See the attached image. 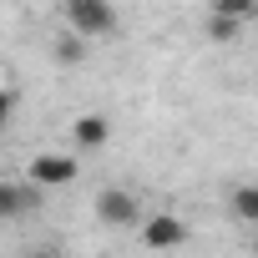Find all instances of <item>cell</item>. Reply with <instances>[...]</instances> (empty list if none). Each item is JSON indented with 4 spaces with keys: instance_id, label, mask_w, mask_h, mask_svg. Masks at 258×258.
<instances>
[{
    "instance_id": "cell-9",
    "label": "cell",
    "mask_w": 258,
    "mask_h": 258,
    "mask_svg": "<svg viewBox=\"0 0 258 258\" xmlns=\"http://www.w3.org/2000/svg\"><path fill=\"white\" fill-rule=\"evenodd\" d=\"M213 11H218V16H233V21L248 26V21L258 16V0H213Z\"/></svg>"
},
{
    "instance_id": "cell-7",
    "label": "cell",
    "mask_w": 258,
    "mask_h": 258,
    "mask_svg": "<svg viewBox=\"0 0 258 258\" xmlns=\"http://www.w3.org/2000/svg\"><path fill=\"white\" fill-rule=\"evenodd\" d=\"M51 56H56V66H81V61H86V36H76V31L61 36V41L51 46Z\"/></svg>"
},
{
    "instance_id": "cell-5",
    "label": "cell",
    "mask_w": 258,
    "mask_h": 258,
    "mask_svg": "<svg viewBox=\"0 0 258 258\" xmlns=\"http://www.w3.org/2000/svg\"><path fill=\"white\" fill-rule=\"evenodd\" d=\"M142 243L147 248H182L187 243V223L172 218V213H152V218H142Z\"/></svg>"
},
{
    "instance_id": "cell-12",
    "label": "cell",
    "mask_w": 258,
    "mask_h": 258,
    "mask_svg": "<svg viewBox=\"0 0 258 258\" xmlns=\"http://www.w3.org/2000/svg\"><path fill=\"white\" fill-rule=\"evenodd\" d=\"M253 248H258V238H253Z\"/></svg>"
},
{
    "instance_id": "cell-10",
    "label": "cell",
    "mask_w": 258,
    "mask_h": 258,
    "mask_svg": "<svg viewBox=\"0 0 258 258\" xmlns=\"http://www.w3.org/2000/svg\"><path fill=\"white\" fill-rule=\"evenodd\" d=\"M238 31H243V21H233V16H208V36L213 41H238Z\"/></svg>"
},
{
    "instance_id": "cell-1",
    "label": "cell",
    "mask_w": 258,
    "mask_h": 258,
    "mask_svg": "<svg viewBox=\"0 0 258 258\" xmlns=\"http://www.w3.org/2000/svg\"><path fill=\"white\" fill-rule=\"evenodd\" d=\"M61 16L76 36L86 41H101V36H116L121 16H116V0H61Z\"/></svg>"
},
{
    "instance_id": "cell-2",
    "label": "cell",
    "mask_w": 258,
    "mask_h": 258,
    "mask_svg": "<svg viewBox=\"0 0 258 258\" xmlns=\"http://www.w3.org/2000/svg\"><path fill=\"white\" fill-rule=\"evenodd\" d=\"M26 177H31L41 192H46V187H66V182L81 177V162H76L71 152H41V157H31Z\"/></svg>"
},
{
    "instance_id": "cell-3",
    "label": "cell",
    "mask_w": 258,
    "mask_h": 258,
    "mask_svg": "<svg viewBox=\"0 0 258 258\" xmlns=\"http://www.w3.org/2000/svg\"><path fill=\"white\" fill-rule=\"evenodd\" d=\"M96 218H101L106 228H132V223H142V203L126 192V187H101V198H96Z\"/></svg>"
},
{
    "instance_id": "cell-4",
    "label": "cell",
    "mask_w": 258,
    "mask_h": 258,
    "mask_svg": "<svg viewBox=\"0 0 258 258\" xmlns=\"http://www.w3.org/2000/svg\"><path fill=\"white\" fill-rule=\"evenodd\" d=\"M36 203H41V187L26 177V182H16V177H0V223H16V218H31L36 213Z\"/></svg>"
},
{
    "instance_id": "cell-6",
    "label": "cell",
    "mask_w": 258,
    "mask_h": 258,
    "mask_svg": "<svg viewBox=\"0 0 258 258\" xmlns=\"http://www.w3.org/2000/svg\"><path fill=\"white\" fill-rule=\"evenodd\" d=\"M106 142H111V116L86 111V116L71 121V147H76V152H101Z\"/></svg>"
},
{
    "instance_id": "cell-11",
    "label": "cell",
    "mask_w": 258,
    "mask_h": 258,
    "mask_svg": "<svg viewBox=\"0 0 258 258\" xmlns=\"http://www.w3.org/2000/svg\"><path fill=\"white\" fill-rule=\"evenodd\" d=\"M11 101H16V96H11L6 86H0V121H6V111H11Z\"/></svg>"
},
{
    "instance_id": "cell-8",
    "label": "cell",
    "mask_w": 258,
    "mask_h": 258,
    "mask_svg": "<svg viewBox=\"0 0 258 258\" xmlns=\"http://www.w3.org/2000/svg\"><path fill=\"white\" fill-rule=\"evenodd\" d=\"M233 213H238L243 223H253V228H258V182L233 187Z\"/></svg>"
}]
</instances>
